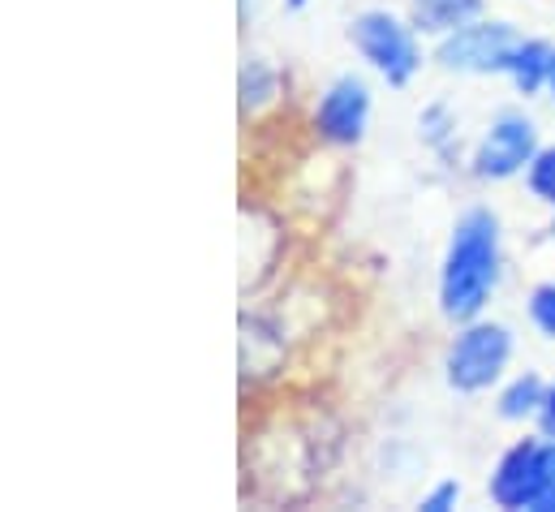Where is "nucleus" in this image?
<instances>
[{
	"label": "nucleus",
	"mask_w": 555,
	"mask_h": 512,
	"mask_svg": "<svg viewBox=\"0 0 555 512\" xmlns=\"http://www.w3.org/2000/svg\"><path fill=\"white\" fill-rule=\"evenodd\" d=\"M495 280H500V220L474 207L452 229L439 271V310L456 323H474L491 302Z\"/></svg>",
	"instance_id": "obj_1"
},
{
	"label": "nucleus",
	"mask_w": 555,
	"mask_h": 512,
	"mask_svg": "<svg viewBox=\"0 0 555 512\" xmlns=\"http://www.w3.org/2000/svg\"><path fill=\"white\" fill-rule=\"evenodd\" d=\"M513 358V332L504 323H469L443 358V375L456 392H482L491 387Z\"/></svg>",
	"instance_id": "obj_2"
},
{
	"label": "nucleus",
	"mask_w": 555,
	"mask_h": 512,
	"mask_svg": "<svg viewBox=\"0 0 555 512\" xmlns=\"http://www.w3.org/2000/svg\"><path fill=\"white\" fill-rule=\"evenodd\" d=\"M353 43L358 52L388 78V87H405L422 69V48L410 22H401L388 9H371L353 22Z\"/></svg>",
	"instance_id": "obj_3"
},
{
	"label": "nucleus",
	"mask_w": 555,
	"mask_h": 512,
	"mask_svg": "<svg viewBox=\"0 0 555 512\" xmlns=\"http://www.w3.org/2000/svg\"><path fill=\"white\" fill-rule=\"evenodd\" d=\"M521 35L508 22H469L439 43V65L456 74H508Z\"/></svg>",
	"instance_id": "obj_4"
},
{
	"label": "nucleus",
	"mask_w": 555,
	"mask_h": 512,
	"mask_svg": "<svg viewBox=\"0 0 555 512\" xmlns=\"http://www.w3.org/2000/svg\"><path fill=\"white\" fill-rule=\"evenodd\" d=\"M539 155V129L526 113H500L474 151V172L487 181H508Z\"/></svg>",
	"instance_id": "obj_5"
},
{
	"label": "nucleus",
	"mask_w": 555,
	"mask_h": 512,
	"mask_svg": "<svg viewBox=\"0 0 555 512\" xmlns=\"http://www.w3.org/2000/svg\"><path fill=\"white\" fill-rule=\"evenodd\" d=\"M366 121H371V91H366L362 78H336V82L323 91L319 108H314V129H319L327 142H336V146L362 142Z\"/></svg>",
	"instance_id": "obj_6"
},
{
	"label": "nucleus",
	"mask_w": 555,
	"mask_h": 512,
	"mask_svg": "<svg viewBox=\"0 0 555 512\" xmlns=\"http://www.w3.org/2000/svg\"><path fill=\"white\" fill-rule=\"evenodd\" d=\"M539 452H543V444L521 439V444H513L500 457V465L491 474V500L500 509H530L534 504V491H539Z\"/></svg>",
	"instance_id": "obj_7"
},
{
	"label": "nucleus",
	"mask_w": 555,
	"mask_h": 512,
	"mask_svg": "<svg viewBox=\"0 0 555 512\" xmlns=\"http://www.w3.org/2000/svg\"><path fill=\"white\" fill-rule=\"evenodd\" d=\"M478 17H482V0H414L417 30L430 35H452Z\"/></svg>",
	"instance_id": "obj_8"
},
{
	"label": "nucleus",
	"mask_w": 555,
	"mask_h": 512,
	"mask_svg": "<svg viewBox=\"0 0 555 512\" xmlns=\"http://www.w3.org/2000/svg\"><path fill=\"white\" fill-rule=\"evenodd\" d=\"M552 65H555V48L547 39H521L508 74H513V82H517L521 95H534V91H543L552 82Z\"/></svg>",
	"instance_id": "obj_9"
},
{
	"label": "nucleus",
	"mask_w": 555,
	"mask_h": 512,
	"mask_svg": "<svg viewBox=\"0 0 555 512\" xmlns=\"http://www.w3.org/2000/svg\"><path fill=\"white\" fill-rule=\"evenodd\" d=\"M543 400H547V384L539 375H517L513 384L504 387V396H500V418L517 422V418L543 413Z\"/></svg>",
	"instance_id": "obj_10"
},
{
	"label": "nucleus",
	"mask_w": 555,
	"mask_h": 512,
	"mask_svg": "<svg viewBox=\"0 0 555 512\" xmlns=\"http://www.w3.org/2000/svg\"><path fill=\"white\" fill-rule=\"evenodd\" d=\"M280 91V78L272 65H263V61H246L242 65V108L246 113H259L263 104H272Z\"/></svg>",
	"instance_id": "obj_11"
},
{
	"label": "nucleus",
	"mask_w": 555,
	"mask_h": 512,
	"mask_svg": "<svg viewBox=\"0 0 555 512\" xmlns=\"http://www.w3.org/2000/svg\"><path fill=\"white\" fill-rule=\"evenodd\" d=\"M530 190L534 199H543L547 207H555V146H543L530 164Z\"/></svg>",
	"instance_id": "obj_12"
},
{
	"label": "nucleus",
	"mask_w": 555,
	"mask_h": 512,
	"mask_svg": "<svg viewBox=\"0 0 555 512\" xmlns=\"http://www.w3.org/2000/svg\"><path fill=\"white\" fill-rule=\"evenodd\" d=\"M530 512H555V439L543 444L539 452V491H534Z\"/></svg>",
	"instance_id": "obj_13"
},
{
	"label": "nucleus",
	"mask_w": 555,
	"mask_h": 512,
	"mask_svg": "<svg viewBox=\"0 0 555 512\" xmlns=\"http://www.w3.org/2000/svg\"><path fill=\"white\" fill-rule=\"evenodd\" d=\"M530 319H534V328H539L543 336H555V280L539 284V289L530 293Z\"/></svg>",
	"instance_id": "obj_14"
},
{
	"label": "nucleus",
	"mask_w": 555,
	"mask_h": 512,
	"mask_svg": "<svg viewBox=\"0 0 555 512\" xmlns=\"http://www.w3.org/2000/svg\"><path fill=\"white\" fill-rule=\"evenodd\" d=\"M448 121H452V117H448V108H439V104H435V108H426V113H422V121H417V126H422V133H426V142L443 146V138H448Z\"/></svg>",
	"instance_id": "obj_15"
},
{
	"label": "nucleus",
	"mask_w": 555,
	"mask_h": 512,
	"mask_svg": "<svg viewBox=\"0 0 555 512\" xmlns=\"http://www.w3.org/2000/svg\"><path fill=\"white\" fill-rule=\"evenodd\" d=\"M456 500H461V487H456V483H439L435 491H426V496H422V509L448 512V509H456Z\"/></svg>",
	"instance_id": "obj_16"
},
{
	"label": "nucleus",
	"mask_w": 555,
	"mask_h": 512,
	"mask_svg": "<svg viewBox=\"0 0 555 512\" xmlns=\"http://www.w3.org/2000/svg\"><path fill=\"white\" fill-rule=\"evenodd\" d=\"M543 426L552 431L555 439V387H547V400H543Z\"/></svg>",
	"instance_id": "obj_17"
},
{
	"label": "nucleus",
	"mask_w": 555,
	"mask_h": 512,
	"mask_svg": "<svg viewBox=\"0 0 555 512\" xmlns=\"http://www.w3.org/2000/svg\"><path fill=\"white\" fill-rule=\"evenodd\" d=\"M284 4H288V9H301V4H306V0H284Z\"/></svg>",
	"instance_id": "obj_18"
},
{
	"label": "nucleus",
	"mask_w": 555,
	"mask_h": 512,
	"mask_svg": "<svg viewBox=\"0 0 555 512\" xmlns=\"http://www.w3.org/2000/svg\"><path fill=\"white\" fill-rule=\"evenodd\" d=\"M547 91H552V100H555V65H552V82H547Z\"/></svg>",
	"instance_id": "obj_19"
}]
</instances>
